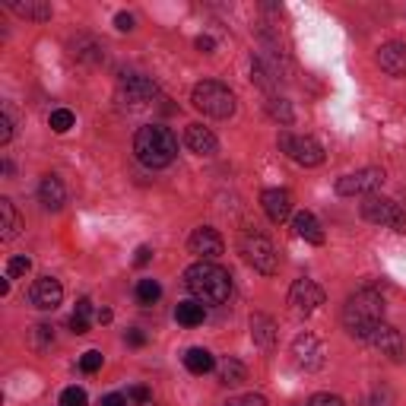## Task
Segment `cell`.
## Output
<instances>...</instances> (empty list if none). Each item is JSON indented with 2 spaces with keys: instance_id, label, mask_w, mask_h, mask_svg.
Masks as SVG:
<instances>
[{
  "instance_id": "6da1fadb",
  "label": "cell",
  "mask_w": 406,
  "mask_h": 406,
  "mask_svg": "<svg viewBox=\"0 0 406 406\" xmlns=\"http://www.w3.org/2000/svg\"><path fill=\"white\" fill-rule=\"evenodd\" d=\"M184 286L200 304H222L229 298V292H232V276L222 267L200 260V264L184 270Z\"/></svg>"
},
{
  "instance_id": "7a4b0ae2",
  "label": "cell",
  "mask_w": 406,
  "mask_h": 406,
  "mask_svg": "<svg viewBox=\"0 0 406 406\" xmlns=\"http://www.w3.org/2000/svg\"><path fill=\"white\" fill-rule=\"evenodd\" d=\"M133 153L140 159L146 168H165L172 165L175 156H178V140L168 127H159V124H149L140 127L137 137H133Z\"/></svg>"
},
{
  "instance_id": "3957f363",
  "label": "cell",
  "mask_w": 406,
  "mask_h": 406,
  "mask_svg": "<svg viewBox=\"0 0 406 406\" xmlns=\"http://www.w3.org/2000/svg\"><path fill=\"white\" fill-rule=\"evenodd\" d=\"M384 320V298L375 289H359L356 296H349L343 308V324L352 336H362L365 340L371 334L375 324Z\"/></svg>"
},
{
  "instance_id": "277c9868",
  "label": "cell",
  "mask_w": 406,
  "mask_h": 406,
  "mask_svg": "<svg viewBox=\"0 0 406 406\" xmlns=\"http://www.w3.org/2000/svg\"><path fill=\"white\" fill-rule=\"evenodd\" d=\"M191 102H194L197 111H203V115H210V117H229L235 111L232 89L216 83V79H203V83H197L194 93H191Z\"/></svg>"
},
{
  "instance_id": "5b68a950",
  "label": "cell",
  "mask_w": 406,
  "mask_h": 406,
  "mask_svg": "<svg viewBox=\"0 0 406 406\" xmlns=\"http://www.w3.org/2000/svg\"><path fill=\"white\" fill-rule=\"evenodd\" d=\"M238 248H242L244 260H248L258 273L264 276H273L276 270H280V254H276L273 242L267 238V235L260 232H242V238H238Z\"/></svg>"
},
{
  "instance_id": "8992f818",
  "label": "cell",
  "mask_w": 406,
  "mask_h": 406,
  "mask_svg": "<svg viewBox=\"0 0 406 406\" xmlns=\"http://www.w3.org/2000/svg\"><path fill=\"white\" fill-rule=\"evenodd\" d=\"M280 149L302 168H314V165L324 162V146H320L314 137H298V133L282 130L280 133Z\"/></svg>"
},
{
  "instance_id": "52a82bcc",
  "label": "cell",
  "mask_w": 406,
  "mask_h": 406,
  "mask_svg": "<svg viewBox=\"0 0 406 406\" xmlns=\"http://www.w3.org/2000/svg\"><path fill=\"white\" fill-rule=\"evenodd\" d=\"M362 216L375 226H384V229H394V232H406V213L400 210V203L387 200V197H365L362 203Z\"/></svg>"
},
{
  "instance_id": "ba28073f",
  "label": "cell",
  "mask_w": 406,
  "mask_h": 406,
  "mask_svg": "<svg viewBox=\"0 0 406 406\" xmlns=\"http://www.w3.org/2000/svg\"><path fill=\"white\" fill-rule=\"evenodd\" d=\"M384 184V172L381 168H359L352 175H343L336 181V194L340 197H356V194H365L371 197L378 188Z\"/></svg>"
},
{
  "instance_id": "9c48e42d",
  "label": "cell",
  "mask_w": 406,
  "mask_h": 406,
  "mask_svg": "<svg viewBox=\"0 0 406 406\" xmlns=\"http://www.w3.org/2000/svg\"><path fill=\"white\" fill-rule=\"evenodd\" d=\"M289 304L298 318H308L324 304V289L314 280H296L289 289Z\"/></svg>"
},
{
  "instance_id": "30bf717a",
  "label": "cell",
  "mask_w": 406,
  "mask_h": 406,
  "mask_svg": "<svg viewBox=\"0 0 406 406\" xmlns=\"http://www.w3.org/2000/svg\"><path fill=\"white\" fill-rule=\"evenodd\" d=\"M156 83L149 77H127L121 79V86H117V102L127 105V108H143L149 102L156 99Z\"/></svg>"
},
{
  "instance_id": "8fae6325",
  "label": "cell",
  "mask_w": 406,
  "mask_h": 406,
  "mask_svg": "<svg viewBox=\"0 0 406 406\" xmlns=\"http://www.w3.org/2000/svg\"><path fill=\"white\" fill-rule=\"evenodd\" d=\"M292 356H296V365L304 368V371H318L320 365H324V346H320V340L314 334H298L296 343H292Z\"/></svg>"
},
{
  "instance_id": "7c38bea8",
  "label": "cell",
  "mask_w": 406,
  "mask_h": 406,
  "mask_svg": "<svg viewBox=\"0 0 406 406\" xmlns=\"http://www.w3.org/2000/svg\"><path fill=\"white\" fill-rule=\"evenodd\" d=\"M61 298H64V286L55 276H39V280L32 282L29 302L35 304L39 311H55L57 304H61Z\"/></svg>"
},
{
  "instance_id": "4fadbf2b",
  "label": "cell",
  "mask_w": 406,
  "mask_h": 406,
  "mask_svg": "<svg viewBox=\"0 0 406 406\" xmlns=\"http://www.w3.org/2000/svg\"><path fill=\"white\" fill-rule=\"evenodd\" d=\"M188 248H191V254H197V258L213 260V258H219V254H222L226 242H222V235H219L216 229L200 226V229H194V232H191Z\"/></svg>"
},
{
  "instance_id": "5bb4252c",
  "label": "cell",
  "mask_w": 406,
  "mask_h": 406,
  "mask_svg": "<svg viewBox=\"0 0 406 406\" xmlns=\"http://www.w3.org/2000/svg\"><path fill=\"white\" fill-rule=\"evenodd\" d=\"M365 340L375 346V349L387 352L391 359H400V356H403V336H400V330H394L391 324H384V320L371 327V334H368Z\"/></svg>"
},
{
  "instance_id": "9a60e30c",
  "label": "cell",
  "mask_w": 406,
  "mask_h": 406,
  "mask_svg": "<svg viewBox=\"0 0 406 406\" xmlns=\"http://www.w3.org/2000/svg\"><path fill=\"white\" fill-rule=\"evenodd\" d=\"M260 203H264V213L273 219V222H286V219L292 216V194L289 191L270 188V191H264Z\"/></svg>"
},
{
  "instance_id": "2e32d148",
  "label": "cell",
  "mask_w": 406,
  "mask_h": 406,
  "mask_svg": "<svg viewBox=\"0 0 406 406\" xmlns=\"http://www.w3.org/2000/svg\"><path fill=\"white\" fill-rule=\"evenodd\" d=\"M378 64H381L384 73H391V77H406V45H400V41H387V45H381V51H378Z\"/></svg>"
},
{
  "instance_id": "e0dca14e",
  "label": "cell",
  "mask_w": 406,
  "mask_h": 406,
  "mask_svg": "<svg viewBox=\"0 0 406 406\" xmlns=\"http://www.w3.org/2000/svg\"><path fill=\"white\" fill-rule=\"evenodd\" d=\"M184 143H188L191 153H197V156H213L216 153V137H213L210 127L203 124H188V130H184Z\"/></svg>"
},
{
  "instance_id": "ac0fdd59",
  "label": "cell",
  "mask_w": 406,
  "mask_h": 406,
  "mask_svg": "<svg viewBox=\"0 0 406 406\" xmlns=\"http://www.w3.org/2000/svg\"><path fill=\"white\" fill-rule=\"evenodd\" d=\"M39 200L45 203V210H61L64 203H67V188H64V181L57 175H45L39 184Z\"/></svg>"
},
{
  "instance_id": "d6986e66",
  "label": "cell",
  "mask_w": 406,
  "mask_h": 406,
  "mask_svg": "<svg viewBox=\"0 0 406 406\" xmlns=\"http://www.w3.org/2000/svg\"><path fill=\"white\" fill-rule=\"evenodd\" d=\"M292 229H296V235L298 238H304L308 244H324V229H320V222L314 219V213H308V210L296 213Z\"/></svg>"
},
{
  "instance_id": "ffe728a7",
  "label": "cell",
  "mask_w": 406,
  "mask_h": 406,
  "mask_svg": "<svg viewBox=\"0 0 406 406\" xmlns=\"http://www.w3.org/2000/svg\"><path fill=\"white\" fill-rule=\"evenodd\" d=\"M251 340H254L260 349H273V346H276V324H273V318H267V314H254V318H251Z\"/></svg>"
},
{
  "instance_id": "44dd1931",
  "label": "cell",
  "mask_w": 406,
  "mask_h": 406,
  "mask_svg": "<svg viewBox=\"0 0 406 406\" xmlns=\"http://www.w3.org/2000/svg\"><path fill=\"white\" fill-rule=\"evenodd\" d=\"M10 10H13L16 16H23V19H35V23H45V19H51V7L48 3H41V0H10L7 3Z\"/></svg>"
},
{
  "instance_id": "7402d4cb",
  "label": "cell",
  "mask_w": 406,
  "mask_h": 406,
  "mask_svg": "<svg viewBox=\"0 0 406 406\" xmlns=\"http://www.w3.org/2000/svg\"><path fill=\"white\" fill-rule=\"evenodd\" d=\"M184 368H188L191 375H206V371H213V368H216V359H213L210 349L194 346V349L184 352Z\"/></svg>"
},
{
  "instance_id": "603a6c76",
  "label": "cell",
  "mask_w": 406,
  "mask_h": 406,
  "mask_svg": "<svg viewBox=\"0 0 406 406\" xmlns=\"http://www.w3.org/2000/svg\"><path fill=\"white\" fill-rule=\"evenodd\" d=\"M16 235H19V216H16L13 203L7 197H0V238L3 242H13Z\"/></svg>"
},
{
  "instance_id": "cb8c5ba5",
  "label": "cell",
  "mask_w": 406,
  "mask_h": 406,
  "mask_svg": "<svg viewBox=\"0 0 406 406\" xmlns=\"http://www.w3.org/2000/svg\"><path fill=\"white\" fill-rule=\"evenodd\" d=\"M203 318H206V308L200 302H178V308H175V320L184 327H197V324H203Z\"/></svg>"
},
{
  "instance_id": "d4e9b609",
  "label": "cell",
  "mask_w": 406,
  "mask_h": 406,
  "mask_svg": "<svg viewBox=\"0 0 406 406\" xmlns=\"http://www.w3.org/2000/svg\"><path fill=\"white\" fill-rule=\"evenodd\" d=\"M244 381V365L238 359H222L219 365V384H226V387H238Z\"/></svg>"
},
{
  "instance_id": "484cf974",
  "label": "cell",
  "mask_w": 406,
  "mask_h": 406,
  "mask_svg": "<svg viewBox=\"0 0 406 406\" xmlns=\"http://www.w3.org/2000/svg\"><path fill=\"white\" fill-rule=\"evenodd\" d=\"M89 318H93V302H89V298H79L77 311L70 314V330H73V334H77V336L89 334Z\"/></svg>"
},
{
  "instance_id": "4316f807",
  "label": "cell",
  "mask_w": 406,
  "mask_h": 406,
  "mask_svg": "<svg viewBox=\"0 0 406 406\" xmlns=\"http://www.w3.org/2000/svg\"><path fill=\"white\" fill-rule=\"evenodd\" d=\"M162 298V286L156 280H140L137 282V302L140 304H156Z\"/></svg>"
},
{
  "instance_id": "83f0119b",
  "label": "cell",
  "mask_w": 406,
  "mask_h": 406,
  "mask_svg": "<svg viewBox=\"0 0 406 406\" xmlns=\"http://www.w3.org/2000/svg\"><path fill=\"white\" fill-rule=\"evenodd\" d=\"M48 124H51V130H55V133H67V130L73 127V111H70V108H57V111H51Z\"/></svg>"
},
{
  "instance_id": "f1b7e54d",
  "label": "cell",
  "mask_w": 406,
  "mask_h": 406,
  "mask_svg": "<svg viewBox=\"0 0 406 406\" xmlns=\"http://www.w3.org/2000/svg\"><path fill=\"white\" fill-rule=\"evenodd\" d=\"M267 108H270V115L276 117V121H282V124H292V108L286 99H270L267 102Z\"/></svg>"
},
{
  "instance_id": "f546056e",
  "label": "cell",
  "mask_w": 406,
  "mask_h": 406,
  "mask_svg": "<svg viewBox=\"0 0 406 406\" xmlns=\"http://www.w3.org/2000/svg\"><path fill=\"white\" fill-rule=\"evenodd\" d=\"M51 343H55V334H51V327H48V324H39V327L32 330V346H35L39 352H45Z\"/></svg>"
},
{
  "instance_id": "4dcf8cb0",
  "label": "cell",
  "mask_w": 406,
  "mask_h": 406,
  "mask_svg": "<svg viewBox=\"0 0 406 406\" xmlns=\"http://www.w3.org/2000/svg\"><path fill=\"white\" fill-rule=\"evenodd\" d=\"M89 397L83 387H67V391L61 394V406H86Z\"/></svg>"
},
{
  "instance_id": "1f68e13d",
  "label": "cell",
  "mask_w": 406,
  "mask_h": 406,
  "mask_svg": "<svg viewBox=\"0 0 406 406\" xmlns=\"http://www.w3.org/2000/svg\"><path fill=\"white\" fill-rule=\"evenodd\" d=\"M29 270H32V260L29 258H10V264H7V276H10V280L26 276Z\"/></svg>"
},
{
  "instance_id": "d6a6232c",
  "label": "cell",
  "mask_w": 406,
  "mask_h": 406,
  "mask_svg": "<svg viewBox=\"0 0 406 406\" xmlns=\"http://www.w3.org/2000/svg\"><path fill=\"white\" fill-rule=\"evenodd\" d=\"M79 368H83L86 375H93V371H99V368H102V352H99V349H89V352H83V359H79Z\"/></svg>"
},
{
  "instance_id": "836d02e7",
  "label": "cell",
  "mask_w": 406,
  "mask_h": 406,
  "mask_svg": "<svg viewBox=\"0 0 406 406\" xmlns=\"http://www.w3.org/2000/svg\"><path fill=\"white\" fill-rule=\"evenodd\" d=\"M308 406H346L343 397H336V394H314L308 400Z\"/></svg>"
},
{
  "instance_id": "e575fe53",
  "label": "cell",
  "mask_w": 406,
  "mask_h": 406,
  "mask_svg": "<svg viewBox=\"0 0 406 406\" xmlns=\"http://www.w3.org/2000/svg\"><path fill=\"white\" fill-rule=\"evenodd\" d=\"M10 140H13V121H10V115H0V143L7 146Z\"/></svg>"
},
{
  "instance_id": "d590c367",
  "label": "cell",
  "mask_w": 406,
  "mask_h": 406,
  "mask_svg": "<svg viewBox=\"0 0 406 406\" xmlns=\"http://www.w3.org/2000/svg\"><path fill=\"white\" fill-rule=\"evenodd\" d=\"M127 400H137V403H149V400H153V394H149L143 384H133L130 391H127Z\"/></svg>"
},
{
  "instance_id": "8d00e7d4",
  "label": "cell",
  "mask_w": 406,
  "mask_h": 406,
  "mask_svg": "<svg viewBox=\"0 0 406 406\" xmlns=\"http://www.w3.org/2000/svg\"><path fill=\"white\" fill-rule=\"evenodd\" d=\"M149 260H153V248H149V244H140V248H137V258H133V264H137V267H146Z\"/></svg>"
},
{
  "instance_id": "74e56055",
  "label": "cell",
  "mask_w": 406,
  "mask_h": 406,
  "mask_svg": "<svg viewBox=\"0 0 406 406\" xmlns=\"http://www.w3.org/2000/svg\"><path fill=\"white\" fill-rule=\"evenodd\" d=\"M232 406H267V400L260 397V394H248V397H242V400H235Z\"/></svg>"
},
{
  "instance_id": "f35d334b",
  "label": "cell",
  "mask_w": 406,
  "mask_h": 406,
  "mask_svg": "<svg viewBox=\"0 0 406 406\" xmlns=\"http://www.w3.org/2000/svg\"><path fill=\"white\" fill-rule=\"evenodd\" d=\"M115 26H117L121 32H130V29H133V16H130V13H117V16H115Z\"/></svg>"
},
{
  "instance_id": "ab89813d",
  "label": "cell",
  "mask_w": 406,
  "mask_h": 406,
  "mask_svg": "<svg viewBox=\"0 0 406 406\" xmlns=\"http://www.w3.org/2000/svg\"><path fill=\"white\" fill-rule=\"evenodd\" d=\"M99 406H127V397L124 394H108V397H102Z\"/></svg>"
},
{
  "instance_id": "60d3db41",
  "label": "cell",
  "mask_w": 406,
  "mask_h": 406,
  "mask_svg": "<svg viewBox=\"0 0 406 406\" xmlns=\"http://www.w3.org/2000/svg\"><path fill=\"white\" fill-rule=\"evenodd\" d=\"M124 340H127L130 346H143V343H146V334H143V330H127Z\"/></svg>"
},
{
  "instance_id": "b9f144b4",
  "label": "cell",
  "mask_w": 406,
  "mask_h": 406,
  "mask_svg": "<svg viewBox=\"0 0 406 406\" xmlns=\"http://www.w3.org/2000/svg\"><path fill=\"white\" fill-rule=\"evenodd\" d=\"M197 48H200V51H206V55H210L213 48H216V41H213L210 35H200V39H197Z\"/></svg>"
},
{
  "instance_id": "7bdbcfd3",
  "label": "cell",
  "mask_w": 406,
  "mask_h": 406,
  "mask_svg": "<svg viewBox=\"0 0 406 406\" xmlns=\"http://www.w3.org/2000/svg\"><path fill=\"white\" fill-rule=\"evenodd\" d=\"M10 292V276H3V280H0V296H7Z\"/></svg>"
},
{
  "instance_id": "ee69618b",
  "label": "cell",
  "mask_w": 406,
  "mask_h": 406,
  "mask_svg": "<svg viewBox=\"0 0 406 406\" xmlns=\"http://www.w3.org/2000/svg\"><path fill=\"white\" fill-rule=\"evenodd\" d=\"M99 320H102V324H108V320H111V311H108V308H102V311H99Z\"/></svg>"
}]
</instances>
